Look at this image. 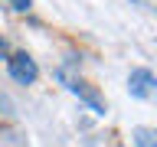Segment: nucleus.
Returning a JSON list of instances; mask_svg holds the SVG:
<instances>
[{"mask_svg":"<svg viewBox=\"0 0 157 147\" xmlns=\"http://www.w3.org/2000/svg\"><path fill=\"white\" fill-rule=\"evenodd\" d=\"M59 78H62V82L69 85V92H72V95H78L88 108H92V111H95V115H105V101H101V95H98L88 82H82V78H69L66 72H59Z\"/></svg>","mask_w":157,"mask_h":147,"instance_id":"1","label":"nucleus"},{"mask_svg":"<svg viewBox=\"0 0 157 147\" xmlns=\"http://www.w3.org/2000/svg\"><path fill=\"white\" fill-rule=\"evenodd\" d=\"M7 66H10V75L17 78V82H23V85L36 82V75H39L36 62H33L26 52H17V56H10V59H7Z\"/></svg>","mask_w":157,"mask_h":147,"instance_id":"2","label":"nucleus"},{"mask_svg":"<svg viewBox=\"0 0 157 147\" xmlns=\"http://www.w3.org/2000/svg\"><path fill=\"white\" fill-rule=\"evenodd\" d=\"M128 88H131L134 98H151V92H154V75H151L147 69H134L131 78H128Z\"/></svg>","mask_w":157,"mask_h":147,"instance_id":"3","label":"nucleus"},{"mask_svg":"<svg viewBox=\"0 0 157 147\" xmlns=\"http://www.w3.org/2000/svg\"><path fill=\"white\" fill-rule=\"evenodd\" d=\"M134 144L137 147H157L154 131H151V127H137V131H134Z\"/></svg>","mask_w":157,"mask_h":147,"instance_id":"4","label":"nucleus"},{"mask_svg":"<svg viewBox=\"0 0 157 147\" xmlns=\"http://www.w3.org/2000/svg\"><path fill=\"white\" fill-rule=\"evenodd\" d=\"M10 3H13L17 10H29V0H10Z\"/></svg>","mask_w":157,"mask_h":147,"instance_id":"5","label":"nucleus"}]
</instances>
